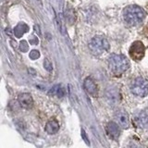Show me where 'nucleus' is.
I'll return each instance as SVG.
<instances>
[{
    "mask_svg": "<svg viewBox=\"0 0 148 148\" xmlns=\"http://www.w3.org/2000/svg\"><path fill=\"white\" fill-rule=\"evenodd\" d=\"M83 86H84L85 91L92 96H96L97 95V86L94 80L91 78H86L83 82Z\"/></svg>",
    "mask_w": 148,
    "mask_h": 148,
    "instance_id": "9b49d317",
    "label": "nucleus"
},
{
    "mask_svg": "<svg viewBox=\"0 0 148 148\" xmlns=\"http://www.w3.org/2000/svg\"><path fill=\"white\" fill-rule=\"evenodd\" d=\"M82 138H83V140H84V142L87 143V145H90V143H89V140H88V138H87V136H86V134H85V132L83 131H82Z\"/></svg>",
    "mask_w": 148,
    "mask_h": 148,
    "instance_id": "6ab92c4d",
    "label": "nucleus"
},
{
    "mask_svg": "<svg viewBox=\"0 0 148 148\" xmlns=\"http://www.w3.org/2000/svg\"><path fill=\"white\" fill-rule=\"evenodd\" d=\"M59 124L56 119H51L45 125V132L48 134H55L58 132Z\"/></svg>",
    "mask_w": 148,
    "mask_h": 148,
    "instance_id": "f8f14e48",
    "label": "nucleus"
},
{
    "mask_svg": "<svg viewBox=\"0 0 148 148\" xmlns=\"http://www.w3.org/2000/svg\"><path fill=\"white\" fill-rule=\"evenodd\" d=\"M44 67H45V69H46V71H49V72H51V71H53V65H52V63H51L50 60L47 59V58L45 59V61H44Z\"/></svg>",
    "mask_w": 148,
    "mask_h": 148,
    "instance_id": "dca6fc26",
    "label": "nucleus"
},
{
    "mask_svg": "<svg viewBox=\"0 0 148 148\" xmlns=\"http://www.w3.org/2000/svg\"><path fill=\"white\" fill-rule=\"evenodd\" d=\"M133 123L138 128L141 129L148 128V111L147 110L139 111L133 117Z\"/></svg>",
    "mask_w": 148,
    "mask_h": 148,
    "instance_id": "0eeeda50",
    "label": "nucleus"
},
{
    "mask_svg": "<svg viewBox=\"0 0 148 148\" xmlns=\"http://www.w3.org/2000/svg\"><path fill=\"white\" fill-rule=\"evenodd\" d=\"M106 133L110 139H113V140H116L118 139L119 136V124L115 123L113 121L109 122L108 125H106Z\"/></svg>",
    "mask_w": 148,
    "mask_h": 148,
    "instance_id": "9d476101",
    "label": "nucleus"
},
{
    "mask_svg": "<svg viewBox=\"0 0 148 148\" xmlns=\"http://www.w3.org/2000/svg\"><path fill=\"white\" fill-rule=\"evenodd\" d=\"M30 42H31L32 45H37V44H38V39H37V37L34 36V37H32V38H31Z\"/></svg>",
    "mask_w": 148,
    "mask_h": 148,
    "instance_id": "aec40b11",
    "label": "nucleus"
},
{
    "mask_svg": "<svg viewBox=\"0 0 148 148\" xmlns=\"http://www.w3.org/2000/svg\"><path fill=\"white\" fill-rule=\"evenodd\" d=\"M129 53H130V56L132 57V58H133L134 60H141L145 57V47L142 42L136 41L131 45Z\"/></svg>",
    "mask_w": 148,
    "mask_h": 148,
    "instance_id": "39448f33",
    "label": "nucleus"
},
{
    "mask_svg": "<svg viewBox=\"0 0 148 148\" xmlns=\"http://www.w3.org/2000/svg\"><path fill=\"white\" fill-rule=\"evenodd\" d=\"M39 57H40L39 51H37V50H32L31 52H30V58L32 59H37Z\"/></svg>",
    "mask_w": 148,
    "mask_h": 148,
    "instance_id": "a211bd4d",
    "label": "nucleus"
},
{
    "mask_svg": "<svg viewBox=\"0 0 148 148\" xmlns=\"http://www.w3.org/2000/svg\"><path fill=\"white\" fill-rule=\"evenodd\" d=\"M122 16L125 23L132 27L143 22L146 14L141 7H138L136 5H131L124 8Z\"/></svg>",
    "mask_w": 148,
    "mask_h": 148,
    "instance_id": "f257e3e1",
    "label": "nucleus"
},
{
    "mask_svg": "<svg viewBox=\"0 0 148 148\" xmlns=\"http://www.w3.org/2000/svg\"><path fill=\"white\" fill-rule=\"evenodd\" d=\"M28 30H29L28 25L23 22H21V23H18L15 27V29H14V34H15V36L18 37V38H20V37H21V35H23L25 32H28Z\"/></svg>",
    "mask_w": 148,
    "mask_h": 148,
    "instance_id": "ddd939ff",
    "label": "nucleus"
},
{
    "mask_svg": "<svg viewBox=\"0 0 148 148\" xmlns=\"http://www.w3.org/2000/svg\"><path fill=\"white\" fill-rule=\"evenodd\" d=\"M65 18H66V21H68L69 24H73L75 22V13H74V10L71 8H67L66 9V13H65Z\"/></svg>",
    "mask_w": 148,
    "mask_h": 148,
    "instance_id": "2eb2a0df",
    "label": "nucleus"
},
{
    "mask_svg": "<svg viewBox=\"0 0 148 148\" xmlns=\"http://www.w3.org/2000/svg\"><path fill=\"white\" fill-rule=\"evenodd\" d=\"M18 104H20L22 108H31L32 105H34V99L30 94H27V92H23L18 95Z\"/></svg>",
    "mask_w": 148,
    "mask_h": 148,
    "instance_id": "1a4fd4ad",
    "label": "nucleus"
},
{
    "mask_svg": "<svg viewBox=\"0 0 148 148\" xmlns=\"http://www.w3.org/2000/svg\"><path fill=\"white\" fill-rule=\"evenodd\" d=\"M131 92L139 97L146 96L148 95V81L142 77L136 78L131 84Z\"/></svg>",
    "mask_w": 148,
    "mask_h": 148,
    "instance_id": "20e7f679",
    "label": "nucleus"
},
{
    "mask_svg": "<svg viewBox=\"0 0 148 148\" xmlns=\"http://www.w3.org/2000/svg\"><path fill=\"white\" fill-rule=\"evenodd\" d=\"M89 49L94 55H101L109 49V43L104 36L96 35L92 37L89 43Z\"/></svg>",
    "mask_w": 148,
    "mask_h": 148,
    "instance_id": "7ed1b4c3",
    "label": "nucleus"
},
{
    "mask_svg": "<svg viewBox=\"0 0 148 148\" xmlns=\"http://www.w3.org/2000/svg\"><path fill=\"white\" fill-rule=\"evenodd\" d=\"M115 119L118 121V124L121 128H128L130 125V119L127 112L124 110H118L115 113Z\"/></svg>",
    "mask_w": 148,
    "mask_h": 148,
    "instance_id": "6e6552de",
    "label": "nucleus"
},
{
    "mask_svg": "<svg viewBox=\"0 0 148 148\" xmlns=\"http://www.w3.org/2000/svg\"><path fill=\"white\" fill-rule=\"evenodd\" d=\"M50 95H57L58 97H63L65 95V89L61 84L55 85L52 89L49 91Z\"/></svg>",
    "mask_w": 148,
    "mask_h": 148,
    "instance_id": "4468645a",
    "label": "nucleus"
},
{
    "mask_svg": "<svg viewBox=\"0 0 148 148\" xmlns=\"http://www.w3.org/2000/svg\"><path fill=\"white\" fill-rule=\"evenodd\" d=\"M106 99L110 106H117L120 101L119 90L116 86H109L106 90Z\"/></svg>",
    "mask_w": 148,
    "mask_h": 148,
    "instance_id": "423d86ee",
    "label": "nucleus"
},
{
    "mask_svg": "<svg viewBox=\"0 0 148 148\" xmlns=\"http://www.w3.org/2000/svg\"><path fill=\"white\" fill-rule=\"evenodd\" d=\"M108 66L115 75H121L130 68V61L122 55L112 54L108 58Z\"/></svg>",
    "mask_w": 148,
    "mask_h": 148,
    "instance_id": "f03ea898",
    "label": "nucleus"
},
{
    "mask_svg": "<svg viewBox=\"0 0 148 148\" xmlns=\"http://www.w3.org/2000/svg\"><path fill=\"white\" fill-rule=\"evenodd\" d=\"M29 48V45H28L27 42L26 41H21V44H20V49L22 51V52H26Z\"/></svg>",
    "mask_w": 148,
    "mask_h": 148,
    "instance_id": "f3484780",
    "label": "nucleus"
}]
</instances>
